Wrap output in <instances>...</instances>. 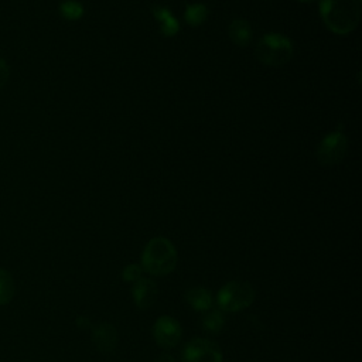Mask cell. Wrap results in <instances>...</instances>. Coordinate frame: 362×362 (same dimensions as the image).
Instances as JSON below:
<instances>
[{
	"label": "cell",
	"mask_w": 362,
	"mask_h": 362,
	"mask_svg": "<svg viewBox=\"0 0 362 362\" xmlns=\"http://www.w3.org/2000/svg\"><path fill=\"white\" fill-rule=\"evenodd\" d=\"M75 322H76L78 328H81V329H89V328L92 329V322L88 317H78Z\"/></svg>",
	"instance_id": "obj_19"
},
{
	"label": "cell",
	"mask_w": 362,
	"mask_h": 362,
	"mask_svg": "<svg viewBox=\"0 0 362 362\" xmlns=\"http://www.w3.org/2000/svg\"><path fill=\"white\" fill-rule=\"evenodd\" d=\"M293 54L294 47L291 40L279 33L264 34L255 48L257 61L267 66H281L291 59Z\"/></svg>",
	"instance_id": "obj_3"
},
{
	"label": "cell",
	"mask_w": 362,
	"mask_h": 362,
	"mask_svg": "<svg viewBox=\"0 0 362 362\" xmlns=\"http://www.w3.org/2000/svg\"><path fill=\"white\" fill-rule=\"evenodd\" d=\"M177 264V250L174 245L163 236L153 238L141 255V269L153 276H165Z\"/></svg>",
	"instance_id": "obj_2"
},
{
	"label": "cell",
	"mask_w": 362,
	"mask_h": 362,
	"mask_svg": "<svg viewBox=\"0 0 362 362\" xmlns=\"http://www.w3.org/2000/svg\"><path fill=\"white\" fill-rule=\"evenodd\" d=\"M181 359L182 362H222V352L215 342L195 338L184 345Z\"/></svg>",
	"instance_id": "obj_6"
},
{
	"label": "cell",
	"mask_w": 362,
	"mask_h": 362,
	"mask_svg": "<svg viewBox=\"0 0 362 362\" xmlns=\"http://www.w3.org/2000/svg\"><path fill=\"white\" fill-rule=\"evenodd\" d=\"M297 1H300V3H313L314 0H297Z\"/></svg>",
	"instance_id": "obj_21"
},
{
	"label": "cell",
	"mask_w": 362,
	"mask_h": 362,
	"mask_svg": "<svg viewBox=\"0 0 362 362\" xmlns=\"http://www.w3.org/2000/svg\"><path fill=\"white\" fill-rule=\"evenodd\" d=\"M132 294H133V301L134 304L141 308H150L158 296V288L157 284L151 279H139L137 281L133 283L132 287Z\"/></svg>",
	"instance_id": "obj_8"
},
{
	"label": "cell",
	"mask_w": 362,
	"mask_h": 362,
	"mask_svg": "<svg viewBox=\"0 0 362 362\" xmlns=\"http://www.w3.org/2000/svg\"><path fill=\"white\" fill-rule=\"evenodd\" d=\"M8 72H10L8 65L6 64L4 59L0 58V88H3L4 83L7 82V79H8Z\"/></svg>",
	"instance_id": "obj_18"
},
{
	"label": "cell",
	"mask_w": 362,
	"mask_h": 362,
	"mask_svg": "<svg viewBox=\"0 0 362 362\" xmlns=\"http://www.w3.org/2000/svg\"><path fill=\"white\" fill-rule=\"evenodd\" d=\"M153 337L158 346L164 349L174 348L181 339V327L173 317L163 315L153 325Z\"/></svg>",
	"instance_id": "obj_7"
},
{
	"label": "cell",
	"mask_w": 362,
	"mask_h": 362,
	"mask_svg": "<svg viewBox=\"0 0 362 362\" xmlns=\"http://www.w3.org/2000/svg\"><path fill=\"white\" fill-rule=\"evenodd\" d=\"M229 40L238 47H247L253 40V30L247 20L235 18L228 27Z\"/></svg>",
	"instance_id": "obj_11"
},
{
	"label": "cell",
	"mask_w": 362,
	"mask_h": 362,
	"mask_svg": "<svg viewBox=\"0 0 362 362\" xmlns=\"http://www.w3.org/2000/svg\"><path fill=\"white\" fill-rule=\"evenodd\" d=\"M92 338L96 348L103 354L113 352L117 344V332L109 322H102L92 328Z\"/></svg>",
	"instance_id": "obj_9"
},
{
	"label": "cell",
	"mask_w": 362,
	"mask_h": 362,
	"mask_svg": "<svg viewBox=\"0 0 362 362\" xmlns=\"http://www.w3.org/2000/svg\"><path fill=\"white\" fill-rule=\"evenodd\" d=\"M59 14L69 21H76L83 16V6L75 0H65L59 4Z\"/></svg>",
	"instance_id": "obj_16"
},
{
	"label": "cell",
	"mask_w": 362,
	"mask_h": 362,
	"mask_svg": "<svg viewBox=\"0 0 362 362\" xmlns=\"http://www.w3.org/2000/svg\"><path fill=\"white\" fill-rule=\"evenodd\" d=\"M154 362H175V361H174L173 355H170V354H161V355H158V356L154 359Z\"/></svg>",
	"instance_id": "obj_20"
},
{
	"label": "cell",
	"mask_w": 362,
	"mask_h": 362,
	"mask_svg": "<svg viewBox=\"0 0 362 362\" xmlns=\"http://www.w3.org/2000/svg\"><path fill=\"white\" fill-rule=\"evenodd\" d=\"M185 300L195 311H208L214 304L212 293L204 287H192L187 290Z\"/></svg>",
	"instance_id": "obj_12"
},
{
	"label": "cell",
	"mask_w": 362,
	"mask_h": 362,
	"mask_svg": "<svg viewBox=\"0 0 362 362\" xmlns=\"http://www.w3.org/2000/svg\"><path fill=\"white\" fill-rule=\"evenodd\" d=\"M16 293V284L13 280V276L4 270L0 269V305H4L11 301Z\"/></svg>",
	"instance_id": "obj_15"
},
{
	"label": "cell",
	"mask_w": 362,
	"mask_h": 362,
	"mask_svg": "<svg viewBox=\"0 0 362 362\" xmlns=\"http://www.w3.org/2000/svg\"><path fill=\"white\" fill-rule=\"evenodd\" d=\"M348 150V139L339 129L325 134L317 146V160L324 167H332L339 164Z\"/></svg>",
	"instance_id": "obj_5"
},
{
	"label": "cell",
	"mask_w": 362,
	"mask_h": 362,
	"mask_svg": "<svg viewBox=\"0 0 362 362\" xmlns=\"http://www.w3.org/2000/svg\"><path fill=\"white\" fill-rule=\"evenodd\" d=\"M141 273H143V269L141 266L139 264H129L123 269V273H122V277L124 281H129V283H134L137 281L139 279H141Z\"/></svg>",
	"instance_id": "obj_17"
},
{
	"label": "cell",
	"mask_w": 362,
	"mask_h": 362,
	"mask_svg": "<svg viewBox=\"0 0 362 362\" xmlns=\"http://www.w3.org/2000/svg\"><path fill=\"white\" fill-rule=\"evenodd\" d=\"M201 324L206 332L218 334L225 325V317L219 310H208V313L202 317Z\"/></svg>",
	"instance_id": "obj_14"
},
{
	"label": "cell",
	"mask_w": 362,
	"mask_h": 362,
	"mask_svg": "<svg viewBox=\"0 0 362 362\" xmlns=\"http://www.w3.org/2000/svg\"><path fill=\"white\" fill-rule=\"evenodd\" d=\"M320 14L329 31L349 34L359 24L361 0H321Z\"/></svg>",
	"instance_id": "obj_1"
},
{
	"label": "cell",
	"mask_w": 362,
	"mask_h": 362,
	"mask_svg": "<svg viewBox=\"0 0 362 362\" xmlns=\"http://www.w3.org/2000/svg\"><path fill=\"white\" fill-rule=\"evenodd\" d=\"M255 300V290L246 281H229L221 287L216 296V304L222 311H240L247 308Z\"/></svg>",
	"instance_id": "obj_4"
},
{
	"label": "cell",
	"mask_w": 362,
	"mask_h": 362,
	"mask_svg": "<svg viewBox=\"0 0 362 362\" xmlns=\"http://www.w3.org/2000/svg\"><path fill=\"white\" fill-rule=\"evenodd\" d=\"M151 13H153L154 20L160 25L158 30H160L161 35L170 38V37H174L178 34L180 23L170 8H167L164 6H154V7H151Z\"/></svg>",
	"instance_id": "obj_10"
},
{
	"label": "cell",
	"mask_w": 362,
	"mask_h": 362,
	"mask_svg": "<svg viewBox=\"0 0 362 362\" xmlns=\"http://www.w3.org/2000/svg\"><path fill=\"white\" fill-rule=\"evenodd\" d=\"M209 10L205 4L202 3H191L185 6L184 10V20L188 25L191 27H199L201 24H204L208 18Z\"/></svg>",
	"instance_id": "obj_13"
}]
</instances>
